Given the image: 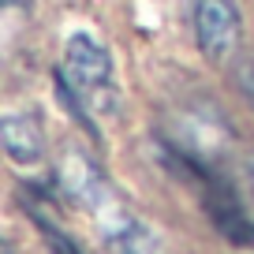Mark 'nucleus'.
Returning a JSON list of instances; mask_svg holds the SVG:
<instances>
[{"label":"nucleus","instance_id":"4","mask_svg":"<svg viewBox=\"0 0 254 254\" xmlns=\"http://www.w3.org/2000/svg\"><path fill=\"white\" fill-rule=\"evenodd\" d=\"M0 142L15 165H38L45 157V131L30 112H4L0 116Z\"/></svg>","mask_w":254,"mask_h":254},{"label":"nucleus","instance_id":"9","mask_svg":"<svg viewBox=\"0 0 254 254\" xmlns=\"http://www.w3.org/2000/svg\"><path fill=\"white\" fill-rule=\"evenodd\" d=\"M247 180H251V190H254V161L247 165Z\"/></svg>","mask_w":254,"mask_h":254},{"label":"nucleus","instance_id":"6","mask_svg":"<svg viewBox=\"0 0 254 254\" xmlns=\"http://www.w3.org/2000/svg\"><path fill=\"white\" fill-rule=\"evenodd\" d=\"M116 254H165V251H161L157 236H153V232L138 221L135 228H131V232H127V236L116 243Z\"/></svg>","mask_w":254,"mask_h":254},{"label":"nucleus","instance_id":"10","mask_svg":"<svg viewBox=\"0 0 254 254\" xmlns=\"http://www.w3.org/2000/svg\"><path fill=\"white\" fill-rule=\"evenodd\" d=\"M0 254H11V251H8V247H4V251H0Z\"/></svg>","mask_w":254,"mask_h":254},{"label":"nucleus","instance_id":"7","mask_svg":"<svg viewBox=\"0 0 254 254\" xmlns=\"http://www.w3.org/2000/svg\"><path fill=\"white\" fill-rule=\"evenodd\" d=\"M243 86H247V94H251V101H254V60L247 64V71H243Z\"/></svg>","mask_w":254,"mask_h":254},{"label":"nucleus","instance_id":"3","mask_svg":"<svg viewBox=\"0 0 254 254\" xmlns=\"http://www.w3.org/2000/svg\"><path fill=\"white\" fill-rule=\"evenodd\" d=\"M190 26H194V41H198L202 56L209 64H224L239 45L243 15H239L236 0H194Z\"/></svg>","mask_w":254,"mask_h":254},{"label":"nucleus","instance_id":"2","mask_svg":"<svg viewBox=\"0 0 254 254\" xmlns=\"http://www.w3.org/2000/svg\"><path fill=\"white\" fill-rule=\"evenodd\" d=\"M56 187H60V194L71 202V206L86 209V213L94 217L97 232H101L112 247L138 224V217L131 213V206L120 198L116 187L109 183L105 168L97 165L86 150H79V146H67V150H64L60 165H56Z\"/></svg>","mask_w":254,"mask_h":254},{"label":"nucleus","instance_id":"8","mask_svg":"<svg viewBox=\"0 0 254 254\" xmlns=\"http://www.w3.org/2000/svg\"><path fill=\"white\" fill-rule=\"evenodd\" d=\"M11 8H30V0H8Z\"/></svg>","mask_w":254,"mask_h":254},{"label":"nucleus","instance_id":"5","mask_svg":"<svg viewBox=\"0 0 254 254\" xmlns=\"http://www.w3.org/2000/svg\"><path fill=\"white\" fill-rule=\"evenodd\" d=\"M30 217H34V224H38V232L49 239V251H53V254H82V247L67 236V228H60L53 217H45L41 206H30Z\"/></svg>","mask_w":254,"mask_h":254},{"label":"nucleus","instance_id":"1","mask_svg":"<svg viewBox=\"0 0 254 254\" xmlns=\"http://www.w3.org/2000/svg\"><path fill=\"white\" fill-rule=\"evenodd\" d=\"M56 97L79 127L97 138L94 112L116 109V75H112V53L90 30H75L64 45V60L56 67Z\"/></svg>","mask_w":254,"mask_h":254}]
</instances>
